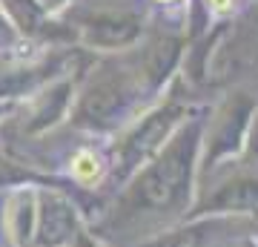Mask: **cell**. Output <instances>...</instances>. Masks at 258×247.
<instances>
[{
    "label": "cell",
    "mask_w": 258,
    "mask_h": 247,
    "mask_svg": "<svg viewBox=\"0 0 258 247\" xmlns=\"http://www.w3.org/2000/svg\"><path fill=\"white\" fill-rule=\"evenodd\" d=\"M106 175V158L95 146H78L69 158V178L81 187H98Z\"/></svg>",
    "instance_id": "obj_1"
},
{
    "label": "cell",
    "mask_w": 258,
    "mask_h": 247,
    "mask_svg": "<svg viewBox=\"0 0 258 247\" xmlns=\"http://www.w3.org/2000/svg\"><path fill=\"white\" fill-rule=\"evenodd\" d=\"M207 6H210L212 12L224 15V12H230V9H232V0H207Z\"/></svg>",
    "instance_id": "obj_2"
},
{
    "label": "cell",
    "mask_w": 258,
    "mask_h": 247,
    "mask_svg": "<svg viewBox=\"0 0 258 247\" xmlns=\"http://www.w3.org/2000/svg\"><path fill=\"white\" fill-rule=\"evenodd\" d=\"M161 3H169V0H161Z\"/></svg>",
    "instance_id": "obj_3"
}]
</instances>
